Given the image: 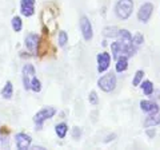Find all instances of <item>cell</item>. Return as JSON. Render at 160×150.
<instances>
[{"label":"cell","mask_w":160,"mask_h":150,"mask_svg":"<svg viewBox=\"0 0 160 150\" xmlns=\"http://www.w3.org/2000/svg\"><path fill=\"white\" fill-rule=\"evenodd\" d=\"M128 68V58L127 56H119L116 59V72H123Z\"/></svg>","instance_id":"obj_14"},{"label":"cell","mask_w":160,"mask_h":150,"mask_svg":"<svg viewBox=\"0 0 160 150\" xmlns=\"http://www.w3.org/2000/svg\"><path fill=\"white\" fill-rule=\"evenodd\" d=\"M116 82H118L116 75H115L113 72H108L106 75H103L102 78H99L98 86L104 93H111L115 90V87H116Z\"/></svg>","instance_id":"obj_3"},{"label":"cell","mask_w":160,"mask_h":150,"mask_svg":"<svg viewBox=\"0 0 160 150\" xmlns=\"http://www.w3.org/2000/svg\"><path fill=\"white\" fill-rule=\"evenodd\" d=\"M22 27H23L22 19H20L19 16H13V18H12V28H13V31L19 32L20 29H22Z\"/></svg>","instance_id":"obj_22"},{"label":"cell","mask_w":160,"mask_h":150,"mask_svg":"<svg viewBox=\"0 0 160 150\" xmlns=\"http://www.w3.org/2000/svg\"><path fill=\"white\" fill-rule=\"evenodd\" d=\"M133 11V0H119L115 6V13L120 20H127Z\"/></svg>","instance_id":"obj_2"},{"label":"cell","mask_w":160,"mask_h":150,"mask_svg":"<svg viewBox=\"0 0 160 150\" xmlns=\"http://www.w3.org/2000/svg\"><path fill=\"white\" fill-rule=\"evenodd\" d=\"M132 42H133V44L135 46H140V44H143V42H144V36L142 34H135L133 36H132Z\"/></svg>","instance_id":"obj_23"},{"label":"cell","mask_w":160,"mask_h":150,"mask_svg":"<svg viewBox=\"0 0 160 150\" xmlns=\"http://www.w3.org/2000/svg\"><path fill=\"white\" fill-rule=\"evenodd\" d=\"M31 90L35 93H40V90H42V83H40V81L36 77L31 79Z\"/></svg>","instance_id":"obj_20"},{"label":"cell","mask_w":160,"mask_h":150,"mask_svg":"<svg viewBox=\"0 0 160 150\" xmlns=\"http://www.w3.org/2000/svg\"><path fill=\"white\" fill-rule=\"evenodd\" d=\"M140 109L147 114H155V113L159 111L158 103H155L152 101H142L140 102Z\"/></svg>","instance_id":"obj_12"},{"label":"cell","mask_w":160,"mask_h":150,"mask_svg":"<svg viewBox=\"0 0 160 150\" xmlns=\"http://www.w3.org/2000/svg\"><path fill=\"white\" fill-rule=\"evenodd\" d=\"M55 114H56V109L55 107H44L40 111H38L33 117V122L36 125V129L40 130L43 127V123L47 121V119H51Z\"/></svg>","instance_id":"obj_4"},{"label":"cell","mask_w":160,"mask_h":150,"mask_svg":"<svg viewBox=\"0 0 160 150\" xmlns=\"http://www.w3.org/2000/svg\"><path fill=\"white\" fill-rule=\"evenodd\" d=\"M20 12L23 16H32L35 13V0H22L20 2Z\"/></svg>","instance_id":"obj_10"},{"label":"cell","mask_w":160,"mask_h":150,"mask_svg":"<svg viewBox=\"0 0 160 150\" xmlns=\"http://www.w3.org/2000/svg\"><path fill=\"white\" fill-rule=\"evenodd\" d=\"M142 84V90H143V93L146 94V95H152V93H153V84L151 81H144L143 83H140Z\"/></svg>","instance_id":"obj_18"},{"label":"cell","mask_w":160,"mask_h":150,"mask_svg":"<svg viewBox=\"0 0 160 150\" xmlns=\"http://www.w3.org/2000/svg\"><path fill=\"white\" fill-rule=\"evenodd\" d=\"M58 42H59V46L60 47H64L68 42V35L66 31H60L59 32V38H58Z\"/></svg>","instance_id":"obj_21"},{"label":"cell","mask_w":160,"mask_h":150,"mask_svg":"<svg viewBox=\"0 0 160 150\" xmlns=\"http://www.w3.org/2000/svg\"><path fill=\"white\" fill-rule=\"evenodd\" d=\"M55 131H56V134L59 136V138H64L67 136V131H68V126L67 123H58L56 127H55Z\"/></svg>","instance_id":"obj_16"},{"label":"cell","mask_w":160,"mask_h":150,"mask_svg":"<svg viewBox=\"0 0 160 150\" xmlns=\"http://www.w3.org/2000/svg\"><path fill=\"white\" fill-rule=\"evenodd\" d=\"M39 40H40V38L36 34H29L26 38V47L31 52H36V50L39 47Z\"/></svg>","instance_id":"obj_11"},{"label":"cell","mask_w":160,"mask_h":150,"mask_svg":"<svg viewBox=\"0 0 160 150\" xmlns=\"http://www.w3.org/2000/svg\"><path fill=\"white\" fill-rule=\"evenodd\" d=\"M143 78H144V71H143V70H138L136 74H135V77H133V81H132L133 87H138L139 84L142 83Z\"/></svg>","instance_id":"obj_19"},{"label":"cell","mask_w":160,"mask_h":150,"mask_svg":"<svg viewBox=\"0 0 160 150\" xmlns=\"http://www.w3.org/2000/svg\"><path fill=\"white\" fill-rule=\"evenodd\" d=\"M32 150H44V147L43 146H33Z\"/></svg>","instance_id":"obj_26"},{"label":"cell","mask_w":160,"mask_h":150,"mask_svg":"<svg viewBox=\"0 0 160 150\" xmlns=\"http://www.w3.org/2000/svg\"><path fill=\"white\" fill-rule=\"evenodd\" d=\"M82 131L79 130V127H73V138H79Z\"/></svg>","instance_id":"obj_25"},{"label":"cell","mask_w":160,"mask_h":150,"mask_svg":"<svg viewBox=\"0 0 160 150\" xmlns=\"http://www.w3.org/2000/svg\"><path fill=\"white\" fill-rule=\"evenodd\" d=\"M33 77H35V67L29 63L26 64L23 67V83L26 90H31V79Z\"/></svg>","instance_id":"obj_8"},{"label":"cell","mask_w":160,"mask_h":150,"mask_svg":"<svg viewBox=\"0 0 160 150\" xmlns=\"http://www.w3.org/2000/svg\"><path fill=\"white\" fill-rule=\"evenodd\" d=\"M112 50V58L116 61L119 56H127L131 58L136 54V47L132 42V35L127 29H119V34L116 36V42L111 44Z\"/></svg>","instance_id":"obj_1"},{"label":"cell","mask_w":160,"mask_h":150,"mask_svg":"<svg viewBox=\"0 0 160 150\" xmlns=\"http://www.w3.org/2000/svg\"><path fill=\"white\" fill-rule=\"evenodd\" d=\"M147 134H148L149 137H153L155 136V131H147Z\"/></svg>","instance_id":"obj_27"},{"label":"cell","mask_w":160,"mask_h":150,"mask_svg":"<svg viewBox=\"0 0 160 150\" xmlns=\"http://www.w3.org/2000/svg\"><path fill=\"white\" fill-rule=\"evenodd\" d=\"M160 125V113H155V114H148L147 119L144 121V127H153Z\"/></svg>","instance_id":"obj_13"},{"label":"cell","mask_w":160,"mask_h":150,"mask_svg":"<svg viewBox=\"0 0 160 150\" xmlns=\"http://www.w3.org/2000/svg\"><path fill=\"white\" fill-rule=\"evenodd\" d=\"M89 102H91V104H98L99 103V98H98V94L95 91H91V94H89Z\"/></svg>","instance_id":"obj_24"},{"label":"cell","mask_w":160,"mask_h":150,"mask_svg":"<svg viewBox=\"0 0 160 150\" xmlns=\"http://www.w3.org/2000/svg\"><path fill=\"white\" fill-rule=\"evenodd\" d=\"M119 29L120 28H118V27H106L104 31H103V35L106 38H115L116 39L118 34H119Z\"/></svg>","instance_id":"obj_17"},{"label":"cell","mask_w":160,"mask_h":150,"mask_svg":"<svg viewBox=\"0 0 160 150\" xmlns=\"http://www.w3.org/2000/svg\"><path fill=\"white\" fill-rule=\"evenodd\" d=\"M111 63V55L108 52H102L98 55V71L102 74L104 71H107Z\"/></svg>","instance_id":"obj_9"},{"label":"cell","mask_w":160,"mask_h":150,"mask_svg":"<svg viewBox=\"0 0 160 150\" xmlns=\"http://www.w3.org/2000/svg\"><path fill=\"white\" fill-rule=\"evenodd\" d=\"M13 95V87H12V83L11 82H7L6 83V86L3 87L2 90V97L4 99H9Z\"/></svg>","instance_id":"obj_15"},{"label":"cell","mask_w":160,"mask_h":150,"mask_svg":"<svg viewBox=\"0 0 160 150\" xmlns=\"http://www.w3.org/2000/svg\"><path fill=\"white\" fill-rule=\"evenodd\" d=\"M15 142H16V147L19 150H27L31 146L32 138L26 133H18L15 136Z\"/></svg>","instance_id":"obj_6"},{"label":"cell","mask_w":160,"mask_h":150,"mask_svg":"<svg viewBox=\"0 0 160 150\" xmlns=\"http://www.w3.org/2000/svg\"><path fill=\"white\" fill-rule=\"evenodd\" d=\"M80 31L84 38V40H92L93 38V31H92V24L89 22V19L87 16H82L80 18Z\"/></svg>","instance_id":"obj_5"},{"label":"cell","mask_w":160,"mask_h":150,"mask_svg":"<svg viewBox=\"0 0 160 150\" xmlns=\"http://www.w3.org/2000/svg\"><path fill=\"white\" fill-rule=\"evenodd\" d=\"M153 12V6L152 3H144L140 9L138 11V19L142 23H147L149 20V18H151V15Z\"/></svg>","instance_id":"obj_7"}]
</instances>
